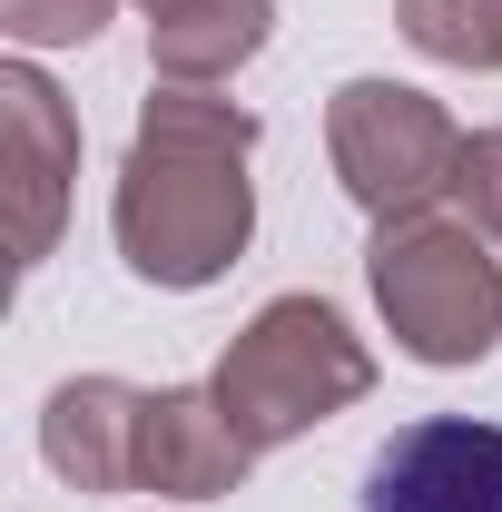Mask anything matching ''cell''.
Returning <instances> with one entry per match:
<instances>
[{
    "label": "cell",
    "mask_w": 502,
    "mask_h": 512,
    "mask_svg": "<svg viewBox=\"0 0 502 512\" xmlns=\"http://www.w3.org/2000/svg\"><path fill=\"white\" fill-rule=\"evenodd\" d=\"M247 158H256V109H237V99L158 89L138 109L119 197H109V227H119V256L138 286L197 296L247 256V237H256Z\"/></svg>",
    "instance_id": "6da1fadb"
},
{
    "label": "cell",
    "mask_w": 502,
    "mask_h": 512,
    "mask_svg": "<svg viewBox=\"0 0 502 512\" xmlns=\"http://www.w3.org/2000/svg\"><path fill=\"white\" fill-rule=\"evenodd\" d=\"M365 394H375V355H365V335L335 316L325 296L256 306V325L227 345V365H217V404H227V424L256 453L315 434L325 414H345Z\"/></svg>",
    "instance_id": "7a4b0ae2"
},
{
    "label": "cell",
    "mask_w": 502,
    "mask_h": 512,
    "mask_svg": "<svg viewBox=\"0 0 502 512\" xmlns=\"http://www.w3.org/2000/svg\"><path fill=\"white\" fill-rule=\"evenodd\" d=\"M365 286L414 365H483L502 345V256L443 207L384 217L365 247Z\"/></svg>",
    "instance_id": "3957f363"
},
{
    "label": "cell",
    "mask_w": 502,
    "mask_h": 512,
    "mask_svg": "<svg viewBox=\"0 0 502 512\" xmlns=\"http://www.w3.org/2000/svg\"><path fill=\"white\" fill-rule=\"evenodd\" d=\"M453 148L463 128L443 119V99L404 89V79H345L335 109H325V158H335V188L355 197L365 217H414L453 188Z\"/></svg>",
    "instance_id": "277c9868"
},
{
    "label": "cell",
    "mask_w": 502,
    "mask_h": 512,
    "mask_svg": "<svg viewBox=\"0 0 502 512\" xmlns=\"http://www.w3.org/2000/svg\"><path fill=\"white\" fill-rule=\"evenodd\" d=\"M355 512H502V424L424 414L365 463Z\"/></svg>",
    "instance_id": "5b68a950"
},
{
    "label": "cell",
    "mask_w": 502,
    "mask_h": 512,
    "mask_svg": "<svg viewBox=\"0 0 502 512\" xmlns=\"http://www.w3.org/2000/svg\"><path fill=\"white\" fill-rule=\"evenodd\" d=\"M0 148H10V207H20V266H40L50 237H60L69 178H79V119L50 89L40 60L0 69Z\"/></svg>",
    "instance_id": "8992f818"
},
{
    "label": "cell",
    "mask_w": 502,
    "mask_h": 512,
    "mask_svg": "<svg viewBox=\"0 0 502 512\" xmlns=\"http://www.w3.org/2000/svg\"><path fill=\"white\" fill-rule=\"evenodd\" d=\"M256 444L227 424L217 384H158L148 414H138V493H168V503H217L247 483Z\"/></svg>",
    "instance_id": "52a82bcc"
},
{
    "label": "cell",
    "mask_w": 502,
    "mask_h": 512,
    "mask_svg": "<svg viewBox=\"0 0 502 512\" xmlns=\"http://www.w3.org/2000/svg\"><path fill=\"white\" fill-rule=\"evenodd\" d=\"M138 414L148 394L119 375H69L40 414V453L69 493H138Z\"/></svg>",
    "instance_id": "ba28073f"
},
{
    "label": "cell",
    "mask_w": 502,
    "mask_h": 512,
    "mask_svg": "<svg viewBox=\"0 0 502 512\" xmlns=\"http://www.w3.org/2000/svg\"><path fill=\"white\" fill-rule=\"evenodd\" d=\"M276 40V0H168L148 20V69L168 89H217Z\"/></svg>",
    "instance_id": "9c48e42d"
},
{
    "label": "cell",
    "mask_w": 502,
    "mask_h": 512,
    "mask_svg": "<svg viewBox=\"0 0 502 512\" xmlns=\"http://www.w3.org/2000/svg\"><path fill=\"white\" fill-rule=\"evenodd\" d=\"M394 20L443 69H502V0H394Z\"/></svg>",
    "instance_id": "30bf717a"
},
{
    "label": "cell",
    "mask_w": 502,
    "mask_h": 512,
    "mask_svg": "<svg viewBox=\"0 0 502 512\" xmlns=\"http://www.w3.org/2000/svg\"><path fill=\"white\" fill-rule=\"evenodd\" d=\"M453 217L483 237V247H502V128H463V148H453Z\"/></svg>",
    "instance_id": "8fae6325"
},
{
    "label": "cell",
    "mask_w": 502,
    "mask_h": 512,
    "mask_svg": "<svg viewBox=\"0 0 502 512\" xmlns=\"http://www.w3.org/2000/svg\"><path fill=\"white\" fill-rule=\"evenodd\" d=\"M109 10H119V0H0V30H10L20 50H79V40L109 30Z\"/></svg>",
    "instance_id": "7c38bea8"
},
{
    "label": "cell",
    "mask_w": 502,
    "mask_h": 512,
    "mask_svg": "<svg viewBox=\"0 0 502 512\" xmlns=\"http://www.w3.org/2000/svg\"><path fill=\"white\" fill-rule=\"evenodd\" d=\"M148 10H168V0H148Z\"/></svg>",
    "instance_id": "4fadbf2b"
}]
</instances>
